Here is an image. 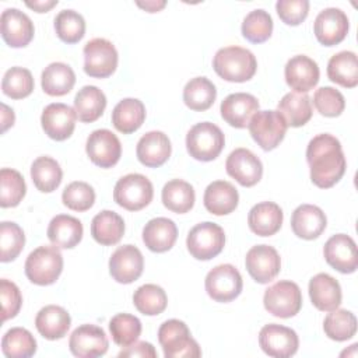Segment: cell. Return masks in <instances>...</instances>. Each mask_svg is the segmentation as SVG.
<instances>
[{
	"label": "cell",
	"mask_w": 358,
	"mask_h": 358,
	"mask_svg": "<svg viewBox=\"0 0 358 358\" xmlns=\"http://www.w3.org/2000/svg\"><path fill=\"white\" fill-rule=\"evenodd\" d=\"M144 268V257L134 245L119 246L109 259V273L120 284L136 281Z\"/></svg>",
	"instance_id": "ac0fdd59"
},
{
	"label": "cell",
	"mask_w": 358,
	"mask_h": 358,
	"mask_svg": "<svg viewBox=\"0 0 358 358\" xmlns=\"http://www.w3.org/2000/svg\"><path fill=\"white\" fill-rule=\"evenodd\" d=\"M1 350L8 358H28L36 352V340L24 327H11L1 338Z\"/></svg>",
	"instance_id": "60d3db41"
},
{
	"label": "cell",
	"mask_w": 358,
	"mask_h": 358,
	"mask_svg": "<svg viewBox=\"0 0 358 358\" xmlns=\"http://www.w3.org/2000/svg\"><path fill=\"white\" fill-rule=\"evenodd\" d=\"M0 295H1V313L3 322L13 319L21 309L22 296L20 288L6 278L0 280Z\"/></svg>",
	"instance_id": "f5cc1de1"
},
{
	"label": "cell",
	"mask_w": 358,
	"mask_h": 358,
	"mask_svg": "<svg viewBox=\"0 0 358 358\" xmlns=\"http://www.w3.org/2000/svg\"><path fill=\"white\" fill-rule=\"evenodd\" d=\"M106 108L105 94L95 85H84L74 96V110L78 120L91 123L99 119Z\"/></svg>",
	"instance_id": "836d02e7"
},
{
	"label": "cell",
	"mask_w": 358,
	"mask_h": 358,
	"mask_svg": "<svg viewBox=\"0 0 358 358\" xmlns=\"http://www.w3.org/2000/svg\"><path fill=\"white\" fill-rule=\"evenodd\" d=\"M25 245V235L22 228L10 221L0 224V260L3 263L14 260Z\"/></svg>",
	"instance_id": "681fc988"
},
{
	"label": "cell",
	"mask_w": 358,
	"mask_h": 358,
	"mask_svg": "<svg viewBox=\"0 0 358 358\" xmlns=\"http://www.w3.org/2000/svg\"><path fill=\"white\" fill-rule=\"evenodd\" d=\"M162 203L164 206L178 214H185L190 211L194 206V189L193 186L182 179H172L166 182L162 187Z\"/></svg>",
	"instance_id": "74e56055"
},
{
	"label": "cell",
	"mask_w": 358,
	"mask_h": 358,
	"mask_svg": "<svg viewBox=\"0 0 358 358\" xmlns=\"http://www.w3.org/2000/svg\"><path fill=\"white\" fill-rule=\"evenodd\" d=\"M242 35L252 43H262L271 36L273 32V18L263 10L256 8L246 14L242 22Z\"/></svg>",
	"instance_id": "7dc6e473"
},
{
	"label": "cell",
	"mask_w": 358,
	"mask_h": 358,
	"mask_svg": "<svg viewBox=\"0 0 358 358\" xmlns=\"http://www.w3.org/2000/svg\"><path fill=\"white\" fill-rule=\"evenodd\" d=\"M306 161L310 168V180L320 189L334 186L347 166L340 141L329 133L317 134L309 141Z\"/></svg>",
	"instance_id": "6da1fadb"
},
{
	"label": "cell",
	"mask_w": 358,
	"mask_h": 358,
	"mask_svg": "<svg viewBox=\"0 0 358 358\" xmlns=\"http://www.w3.org/2000/svg\"><path fill=\"white\" fill-rule=\"evenodd\" d=\"M215 96V85L207 77H194L187 81L183 88L185 105L196 112H203L211 108Z\"/></svg>",
	"instance_id": "f35d334b"
},
{
	"label": "cell",
	"mask_w": 358,
	"mask_h": 358,
	"mask_svg": "<svg viewBox=\"0 0 358 358\" xmlns=\"http://www.w3.org/2000/svg\"><path fill=\"white\" fill-rule=\"evenodd\" d=\"M63 204L74 211H87L94 206L95 192L87 182L76 180L69 183L62 193Z\"/></svg>",
	"instance_id": "f907efd6"
},
{
	"label": "cell",
	"mask_w": 358,
	"mask_h": 358,
	"mask_svg": "<svg viewBox=\"0 0 358 358\" xmlns=\"http://www.w3.org/2000/svg\"><path fill=\"white\" fill-rule=\"evenodd\" d=\"M309 296L316 309L322 312H330L341 303V287L338 281L327 273H319L309 281Z\"/></svg>",
	"instance_id": "484cf974"
},
{
	"label": "cell",
	"mask_w": 358,
	"mask_h": 358,
	"mask_svg": "<svg viewBox=\"0 0 358 358\" xmlns=\"http://www.w3.org/2000/svg\"><path fill=\"white\" fill-rule=\"evenodd\" d=\"M1 108H3V127H1V131H6L10 126L14 124V112L13 109H10L7 105L1 103Z\"/></svg>",
	"instance_id": "680465c9"
},
{
	"label": "cell",
	"mask_w": 358,
	"mask_h": 358,
	"mask_svg": "<svg viewBox=\"0 0 358 358\" xmlns=\"http://www.w3.org/2000/svg\"><path fill=\"white\" fill-rule=\"evenodd\" d=\"M133 303L140 313L155 316L165 310L168 305V296L159 285L144 284L134 291Z\"/></svg>",
	"instance_id": "7bdbcfd3"
},
{
	"label": "cell",
	"mask_w": 358,
	"mask_h": 358,
	"mask_svg": "<svg viewBox=\"0 0 358 358\" xmlns=\"http://www.w3.org/2000/svg\"><path fill=\"white\" fill-rule=\"evenodd\" d=\"M84 71L94 78H106L117 67V50L115 45L105 38L88 41L83 49Z\"/></svg>",
	"instance_id": "30bf717a"
},
{
	"label": "cell",
	"mask_w": 358,
	"mask_h": 358,
	"mask_svg": "<svg viewBox=\"0 0 358 358\" xmlns=\"http://www.w3.org/2000/svg\"><path fill=\"white\" fill-rule=\"evenodd\" d=\"M239 201V194L235 186L227 180L211 182L203 196L204 207L214 215H227L232 213Z\"/></svg>",
	"instance_id": "83f0119b"
},
{
	"label": "cell",
	"mask_w": 358,
	"mask_h": 358,
	"mask_svg": "<svg viewBox=\"0 0 358 358\" xmlns=\"http://www.w3.org/2000/svg\"><path fill=\"white\" fill-rule=\"evenodd\" d=\"M27 185L22 175L11 168L0 171V206L3 208L15 207L24 199Z\"/></svg>",
	"instance_id": "ee69618b"
},
{
	"label": "cell",
	"mask_w": 358,
	"mask_h": 358,
	"mask_svg": "<svg viewBox=\"0 0 358 358\" xmlns=\"http://www.w3.org/2000/svg\"><path fill=\"white\" fill-rule=\"evenodd\" d=\"M259 344L268 357L288 358L298 351L299 340L292 329L270 323L262 327L259 333Z\"/></svg>",
	"instance_id": "4fadbf2b"
},
{
	"label": "cell",
	"mask_w": 358,
	"mask_h": 358,
	"mask_svg": "<svg viewBox=\"0 0 358 358\" xmlns=\"http://www.w3.org/2000/svg\"><path fill=\"white\" fill-rule=\"evenodd\" d=\"M158 341L166 358H197L201 350L185 322L169 319L158 329Z\"/></svg>",
	"instance_id": "3957f363"
},
{
	"label": "cell",
	"mask_w": 358,
	"mask_h": 358,
	"mask_svg": "<svg viewBox=\"0 0 358 358\" xmlns=\"http://www.w3.org/2000/svg\"><path fill=\"white\" fill-rule=\"evenodd\" d=\"M225 245L224 229L211 221L194 225L186 238L189 253L197 260H210L221 253Z\"/></svg>",
	"instance_id": "52a82bcc"
},
{
	"label": "cell",
	"mask_w": 358,
	"mask_h": 358,
	"mask_svg": "<svg viewBox=\"0 0 358 358\" xmlns=\"http://www.w3.org/2000/svg\"><path fill=\"white\" fill-rule=\"evenodd\" d=\"M263 305L268 313L277 317H292L302 306V294L294 281L281 280L268 287L263 295Z\"/></svg>",
	"instance_id": "ba28073f"
},
{
	"label": "cell",
	"mask_w": 358,
	"mask_h": 358,
	"mask_svg": "<svg viewBox=\"0 0 358 358\" xmlns=\"http://www.w3.org/2000/svg\"><path fill=\"white\" fill-rule=\"evenodd\" d=\"M278 17L287 25H299L309 13L308 0H278L275 3Z\"/></svg>",
	"instance_id": "db71d44e"
},
{
	"label": "cell",
	"mask_w": 358,
	"mask_h": 358,
	"mask_svg": "<svg viewBox=\"0 0 358 358\" xmlns=\"http://www.w3.org/2000/svg\"><path fill=\"white\" fill-rule=\"evenodd\" d=\"M31 178L38 190L50 193L56 190L62 183L63 171L56 159L48 155H42L32 162Z\"/></svg>",
	"instance_id": "ab89813d"
},
{
	"label": "cell",
	"mask_w": 358,
	"mask_h": 358,
	"mask_svg": "<svg viewBox=\"0 0 358 358\" xmlns=\"http://www.w3.org/2000/svg\"><path fill=\"white\" fill-rule=\"evenodd\" d=\"M25 4L35 10L36 13H46L49 11L52 7L57 6V0H34V1H25Z\"/></svg>",
	"instance_id": "9f6ffc18"
},
{
	"label": "cell",
	"mask_w": 358,
	"mask_h": 358,
	"mask_svg": "<svg viewBox=\"0 0 358 358\" xmlns=\"http://www.w3.org/2000/svg\"><path fill=\"white\" fill-rule=\"evenodd\" d=\"M178 238L176 224L165 217H157L150 220L143 228V242L155 253H164L169 250Z\"/></svg>",
	"instance_id": "f546056e"
},
{
	"label": "cell",
	"mask_w": 358,
	"mask_h": 358,
	"mask_svg": "<svg viewBox=\"0 0 358 358\" xmlns=\"http://www.w3.org/2000/svg\"><path fill=\"white\" fill-rule=\"evenodd\" d=\"M327 218L323 210L313 204L298 206L291 215V228L298 238L312 241L326 229Z\"/></svg>",
	"instance_id": "d4e9b609"
},
{
	"label": "cell",
	"mask_w": 358,
	"mask_h": 358,
	"mask_svg": "<svg viewBox=\"0 0 358 358\" xmlns=\"http://www.w3.org/2000/svg\"><path fill=\"white\" fill-rule=\"evenodd\" d=\"M1 36L11 48H24L34 38V22L18 8H6L0 17Z\"/></svg>",
	"instance_id": "44dd1931"
},
{
	"label": "cell",
	"mask_w": 358,
	"mask_h": 358,
	"mask_svg": "<svg viewBox=\"0 0 358 358\" xmlns=\"http://www.w3.org/2000/svg\"><path fill=\"white\" fill-rule=\"evenodd\" d=\"M248 127L252 138L264 151H271L284 140L288 124L278 110H259L252 116Z\"/></svg>",
	"instance_id": "9c48e42d"
},
{
	"label": "cell",
	"mask_w": 358,
	"mask_h": 358,
	"mask_svg": "<svg viewBox=\"0 0 358 358\" xmlns=\"http://www.w3.org/2000/svg\"><path fill=\"white\" fill-rule=\"evenodd\" d=\"M204 287L211 299L231 302L242 292L243 281L235 266L218 264L207 273Z\"/></svg>",
	"instance_id": "8fae6325"
},
{
	"label": "cell",
	"mask_w": 358,
	"mask_h": 358,
	"mask_svg": "<svg viewBox=\"0 0 358 358\" xmlns=\"http://www.w3.org/2000/svg\"><path fill=\"white\" fill-rule=\"evenodd\" d=\"M25 275L36 285L53 284L63 270V256L57 246H39L25 260Z\"/></svg>",
	"instance_id": "277c9868"
},
{
	"label": "cell",
	"mask_w": 358,
	"mask_h": 358,
	"mask_svg": "<svg viewBox=\"0 0 358 358\" xmlns=\"http://www.w3.org/2000/svg\"><path fill=\"white\" fill-rule=\"evenodd\" d=\"M245 266L249 275L256 282L267 284L280 273L281 259L273 246L256 245L248 250Z\"/></svg>",
	"instance_id": "5bb4252c"
},
{
	"label": "cell",
	"mask_w": 358,
	"mask_h": 358,
	"mask_svg": "<svg viewBox=\"0 0 358 358\" xmlns=\"http://www.w3.org/2000/svg\"><path fill=\"white\" fill-rule=\"evenodd\" d=\"M76 110L66 103L55 102L49 103L41 115V124L52 140L63 141L69 138L76 127Z\"/></svg>",
	"instance_id": "ffe728a7"
},
{
	"label": "cell",
	"mask_w": 358,
	"mask_h": 358,
	"mask_svg": "<svg viewBox=\"0 0 358 358\" xmlns=\"http://www.w3.org/2000/svg\"><path fill=\"white\" fill-rule=\"evenodd\" d=\"M327 77L345 88H354L358 84L357 55L351 50H341L333 55L327 63Z\"/></svg>",
	"instance_id": "d590c367"
},
{
	"label": "cell",
	"mask_w": 358,
	"mask_h": 358,
	"mask_svg": "<svg viewBox=\"0 0 358 358\" xmlns=\"http://www.w3.org/2000/svg\"><path fill=\"white\" fill-rule=\"evenodd\" d=\"M278 112L291 127H301L312 117V102L306 94L288 92L278 102Z\"/></svg>",
	"instance_id": "8d00e7d4"
},
{
	"label": "cell",
	"mask_w": 358,
	"mask_h": 358,
	"mask_svg": "<svg viewBox=\"0 0 358 358\" xmlns=\"http://www.w3.org/2000/svg\"><path fill=\"white\" fill-rule=\"evenodd\" d=\"M259 101L252 94L235 92L229 94L221 102L220 112L222 119L232 127L243 129L249 124L252 116L259 112Z\"/></svg>",
	"instance_id": "603a6c76"
},
{
	"label": "cell",
	"mask_w": 358,
	"mask_h": 358,
	"mask_svg": "<svg viewBox=\"0 0 358 358\" xmlns=\"http://www.w3.org/2000/svg\"><path fill=\"white\" fill-rule=\"evenodd\" d=\"M140 8L148 11V13H157L162 10L166 6V1L164 0H148V1H137L136 3Z\"/></svg>",
	"instance_id": "6f0895ef"
},
{
	"label": "cell",
	"mask_w": 358,
	"mask_h": 358,
	"mask_svg": "<svg viewBox=\"0 0 358 358\" xmlns=\"http://www.w3.org/2000/svg\"><path fill=\"white\" fill-rule=\"evenodd\" d=\"M41 84L45 94L50 96H62L73 90L76 84V74L69 64L55 62L42 71Z\"/></svg>",
	"instance_id": "d6a6232c"
},
{
	"label": "cell",
	"mask_w": 358,
	"mask_h": 358,
	"mask_svg": "<svg viewBox=\"0 0 358 358\" xmlns=\"http://www.w3.org/2000/svg\"><path fill=\"white\" fill-rule=\"evenodd\" d=\"M171 151L172 145L168 136L159 130H152L141 136L136 148L138 161L148 168L164 165L171 157Z\"/></svg>",
	"instance_id": "cb8c5ba5"
},
{
	"label": "cell",
	"mask_w": 358,
	"mask_h": 358,
	"mask_svg": "<svg viewBox=\"0 0 358 358\" xmlns=\"http://www.w3.org/2000/svg\"><path fill=\"white\" fill-rule=\"evenodd\" d=\"M71 324L69 312L59 305H48L42 308L35 317L36 330L46 340L63 338Z\"/></svg>",
	"instance_id": "4dcf8cb0"
},
{
	"label": "cell",
	"mask_w": 358,
	"mask_h": 358,
	"mask_svg": "<svg viewBox=\"0 0 358 358\" xmlns=\"http://www.w3.org/2000/svg\"><path fill=\"white\" fill-rule=\"evenodd\" d=\"M287 84L295 92L306 94L319 83V66L306 55H296L291 57L284 69Z\"/></svg>",
	"instance_id": "7402d4cb"
},
{
	"label": "cell",
	"mask_w": 358,
	"mask_h": 358,
	"mask_svg": "<svg viewBox=\"0 0 358 358\" xmlns=\"http://www.w3.org/2000/svg\"><path fill=\"white\" fill-rule=\"evenodd\" d=\"M313 105L320 115L336 117L343 113L345 99L338 90L333 87H320L313 94Z\"/></svg>",
	"instance_id": "816d5d0a"
},
{
	"label": "cell",
	"mask_w": 358,
	"mask_h": 358,
	"mask_svg": "<svg viewBox=\"0 0 358 358\" xmlns=\"http://www.w3.org/2000/svg\"><path fill=\"white\" fill-rule=\"evenodd\" d=\"M152 196V183L141 173H129L122 176L113 189V200L129 211H138L147 207L151 203Z\"/></svg>",
	"instance_id": "8992f818"
},
{
	"label": "cell",
	"mask_w": 358,
	"mask_h": 358,
	"mask_svg": "<svg viewBox=\"0 0 358 358\" xmlns=\"http://www.w3.org/2000/svg\"><path fill=\"white\" fill-rule=\"evenodd\" d=\"M282 210L274 201H262L255 204L248 214L250 231L259 236H271L282 225Z\"/></svg>",
	"instance_id": "4316f807"
},
{
	"label": "cell",
	"mask_w": 358,
	"mask_h": 358,
	"mask_svg": "<svg viewBox=\"0 0 358 358\" xmlns=\"http://www.w3.org/2000/svg\"><path fill=\"white\" fill-rule=\"evenodd\" d=\"M350 22L347 14L337 7H327L322 10L313 24L316 39L324 46H334L340 43L348 34Z\"/></svg>",
	"instance_id": "2e32d148"
},
{
	"label": "cell",
	"mask_w": 358,
	"mask_h": 358,
	"mask_svg": "<svg viewBox=\"0 0 358 358\" xmlns=\"http://www.w3.org/2000/svg\"><path fill=\"white\" fill-rule=\"evenodd\" d=\"M117 355L120 358L122 357L124 358H157L158 357L152 344L147 341H136L131 345L124 347V350H122Z\"/></svg>",
	"instance_id": "11a10c76"
},
{
	"label": "cell",
	"mask_w": 358,
	"mask_h": 358,
	"mask_svg": "<svg viewBox=\"0 0 358 358\" xmlns=\"http://www.w3.org/2000/svg\"><path fill=\"white\" fill-rule=\"evenodd\" d=\"M224 144L222 130L211 122L197 123L186 134L187 152L197 161L208 162L215 159L221 154Z\"/></svg>",
	"instance_id": "5b68a950"
},
{
	"label": "cell",
	"mask_w": 358,
	"mask_h": 358,
	"mask_svg": "<svg viewBox=\"0 0 358 358\" xmlns=\"http://www.w3.org/2000/svg\"><path fill=\"white\" fill-rule=\"evenodd\" d=\"M69 347L78 358H95L108 351L109 343L102 327L96 324H81L70 336Z\"/></svg>",
	"instance_id": "9a60e30c"
},
{
	"label": "cell",
	"mask_w": 358,
	"mask_h": 358,
	"mask_svg": "<svg viewBox=\"0 0 358 358\" xmlns=\"http://www.w3.org/2000/svg\"><path fill=\"white\" fill-rule=\"evenodd\" d=\"M55 31L60 41L77 43L85 34V20L80 13L71 8L62 10L55 17Z\"/></svg>",
	"instance_id": "f6af8a7d"
},
{
	"label": "cell",
	"mask_w": 358,
	"mask_h": 358,
	"mask_svg": "<svg viewBox=\"0 0 358 358\" xmlns=\"http://www.w3.org/2000/svg\"><path fill=\"white\" fill-rule=\"evenodd\" d=\"M83 224L78 218L67 214H57L48 227V238L59 249H73L83 239Z\"/></svg>",
	"instance_id": "f1b7e54d"
},
{
	"label": "cell",
	"mask_w": 358,
	"mask_h": 358,
	"mask_svg": "<svg viewBox=\"0 0 358 358\" xmlns=\"http://www.w3.org/2000/svg\"><path fill=\"white\" fill-rule=\"evenodd\" d=\"M227 173L245 187L255 186L263 175V164L250 150L236 148L225 161Z\"/></svg>",
	"instance_id": "d6986e66"
},
{
	"label": "cell",
	"mask_w": 358,
	"mask_h": 358,
	"mask_svg": "<svg viewBox=\"0 0 358 358\" xmlns=\"http://www.w3.org/2000/svg\"><path fill=\"white\" fill-rule=\"evenodd\" d=\"M213 69L225 81L245 83L255 76L257 60L249 49L227 46L218 49L214 55Z\"/></svg>",
	"instance_id": "7a4b0ae2"
},
{
	"label": "cell",
	"mask_w": 358,
	"mask_h": 358,
	"mask_svg": "<svg viewBox=\"0 0 358 358\" xmlns=\"http://www.w3.org/2000/svg\"><path fill=\"white\" fill-rule=\"evenodd\" d=\"M323 256L329 266L343 274L354 273L358 267V253L355 241L345 234H336L327 239Z\"/></svg>",
	"instance_id": "e0dca14e"
},
{
	"label": "cell",
	"mask_w": 358,
	"mask_h": 358,
	"mask_svg": "<svg viewBox=\"0 0 358 358\" xmlns=\"http://www.w3.org/2000/svg\"><path fill=\"white\" fill-rule=\"evenodd\" d=\"M123 234H124V221L117 213L110 210H103L92 218L91 235L98 243L103 246L115 245L122 239Z\"/></svg>",
	"instance_id": "e575fe53"
},
{
	"label": "cell",
	"mask_w": 358,
	"mask_h": 358,
	"mask_svg": "<svg viewBox=\"0 0 358 358\" xmlns=\"http://www.w3.org/2000/svg\"><path fill=\"white\" fill-rule=\"evenodd\" d=\"M324 334L334 341H345L357 333V317L347 309H334L323 320Z\"/></svg>",
	"instance_id": "b9f144b4"
},
{
	"label": "cell",
	"mask_w": 358,
	"mask_h": 358,
	"mask_svg": "<svg viewBox=\"0 0 358 358\" xmlns=\"http://www.w3.org/2000/svg\"><path fill=\"white\" fill-rule=\"evenodd\" d=\"M85 151L92 164L101 168H112L122 155V144L115 133L108 129L94 130L85 143Z\"/></svg>",
	"instance_id": "7c38bea8"
},
{
	"label": "cell",
	"mask_w": 358,
	"mask_h": 358,
	"mask_svg": "<svg viewBox=\"0 0 358 358\" xmlns=\"http://www.w3.org/2000/svg\"><path fill=\"white\" fill-rule=\"evenodd\" d=\"M145 119V106L137 98H124L112 110V123L123 134L134 133Z\"/></svg>",
	"instance_id": "1f68e13d"
},
{
	"label": "cell",
	"mask_w": 358,
	"mask_h": 358,
	"mask_svg": "<svg viewBox=\"0 0 358 358\" xmlns=\"http://www.w3.org/2000/svg\"><path fill=\"white\" fill-rule=\"evenodd\" d=\"M34 77L28 69L11 67L4 73L1 81L3 92L13 99H22L34 91Z\"/></svg>",
	"instance_id": "c3c4849f"
},
{
	"label": "cell",
	"mask_w": 358,
	"mask_h": 358,
	"mask_svg": "<svg viewBox=\"0 0 358 358\" xmlns=\"http://www.w3.org/2000/svg\"><path fill=\"white\" fill-rule=\"evenodd\" d=\"M109 331L112 340L120 345L127 347L136 343L141 334V322L130 313H117L109 322Z\"/></svg>",
	"instance_id": "bcb514c9"
}]
</instances>
